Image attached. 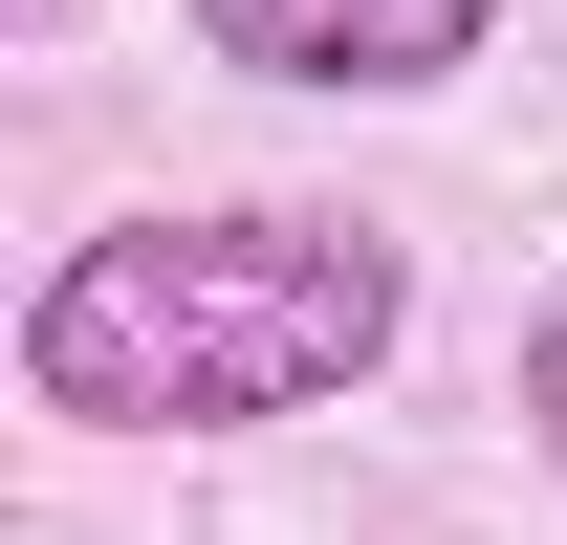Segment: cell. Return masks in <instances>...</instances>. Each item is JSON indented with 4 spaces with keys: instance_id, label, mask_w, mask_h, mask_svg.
Returning a JSON list of instances; mask_svg holds the SVG:
<instances>
[{
    "instance_id": "7a4b0ae2",
    "label": "cell",
    "mask_w": 567,
    "mask_h": 545,
    "mask_svg": "<svg viewBox=\"0 0 567 545\" xmlns=\"http://www.w3.org/2000/svg\"><path fill=\"white\" fill-rule=\"evenodd\" d=\"M481 22L502 0H197V44L262 88H436V66H481Z\"/></svg>"
},
{
    "instance_id": "3957f363",
    "label": "cell",
    "mask_w": 567,
    "mask_h": 545,
    "mask_svg": "<svg viewBox=\"0 0 567 545\" xmlns=\"http://www.w3.org/2000/svg\"><path fill=\"white\" fill-rule=\"evenodd\" d=\"M524 436H546V459H567V306H546V328H524Z\"/></svg>"
},
{
    "instance_id": "6da1fadb",
    "label": "cell",
    "mask_w": 567,
    "mask_h": 545,
    "mask_svg": "<svg viewBox=\"0 0 567 545\" xmlns=\"http://www.w3.org/2000/svg\"><path fill=\"white\" fill-rule=\"evenodd\" d=\"M415 263L328 197H218V218H110L22 284V393L66 436H262L393 371Z\"/></svg>"
}]
</instances>
